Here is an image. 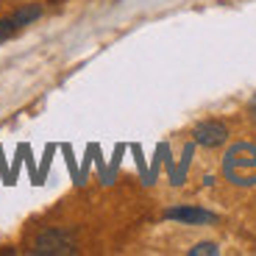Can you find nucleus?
I'll return each instance as SVG.
<instances>
[{"label":"nucleus","instance_id":"f03ea898","mask_svg":"<svg viewBox=\"0 0 256 256\" xmlns=\"http://www.w3.org/2000/svg\"><path fill=\"white\" fill-rule=\"evenodd\" d=\"M36 254H67L72 250V234L67 228H45L34 240Z\"/></svg>","mask_w":256,"mask_h":256},{"label":"nucleus","instance_id":"f257e3e1","mask_svg":"<svg viewBox=\"0 0 256 256\" xmlns=\"http://www.w3.org/2000/svg\"><path fill=\"white\" fill-rule=\"evenodd\" d=\"M256 167V148L254 145H245V142H240V145H234L226 154V162H223V173L228 181H234V184H256L250 176H245V170H254Z\"/></svg>","mask_w":256,"mask_h":256},{"label":"nucleus","instance_id":"7ed1b4c3","mask_svg":"<svg viewBox=\"0 0 256 256\" xmlns=\"http://www.w3.org/2000/svg\"><path fill=\"white\" fill-rule=\"evenodd\" d=\"M192 140L200 148H220L228 140V126L223 120H200L192 128Z\"/></svg>","mask_w":256,"mask_h":256},{"label":"nucleus","instance_id":"39448f33","mask_svg":"<svg viewBox=\"0 0 256 256\" xmlns=\"http://www.w3.org/2000/svg\"><path fill=\"white\" fill-rule=\"evenodd\" d=\"M12 17L20 28H26V26H31V22H36V20L42 17V6H36V3H34V6H22V8H17Z\"/></svg>","mask_w":256,"mask_h":256},{"label":"nucleus","instance_id":"423d86ee","mask_svg":"<svg viewBox=\"0 0 256 256\" xmlns=\"http://www.w3.org/2000/svg\"><path fill=\"white\" fill-rule=\"evenodd\" d=\"M17 31H20V26L14 22L12 14H8V17H0V42H6V39L14 36Z\"/></svg>","mask_w":256,"mask_h":256},{"label":"nucleus","instance_id":"0eeeda50","mask_svg":"<svg viewBox=\"0 0 256 256\" xmlns=\"http://www.w3.org/2000/svg\"><path fill=\"white\" fill-rule=\"evenodd\" d=\"M190 256H204V254H220L218 242H198V245H192L190 250H186Z\"/></svg>","mask_w":256,"mask_h":256},{"label":"nucleus","instance_id":"20e7f679","mask_svg":"<svg viewBox=\"0 0 256 256\" xmlns=\"http://www.w3.org/2000/svg\"><path fill=\"white\" fill-rule=\"evenodd\" d=\"M167 220H176V223H186V226H204V223H214V214L200 206H170L164 212Z\"/></svg>","mask_w":256,"mask_h":256}]
</instances>
